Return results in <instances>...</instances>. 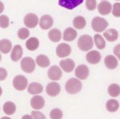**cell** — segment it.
<instances>
[{"instance_id":"6da1fadb","label":"cell","mask_w":120,"mask_h":119,"mask_svg":"<svg viewBox=\"0 0 120 119\" xmlns=\"http://www.w3.org/2000/svg\"><path fill=\"white\" fill-rule=\"evenodd\" d=\"M65 88L68 94L75 95L82 90V84L80 80L75 78H71L66 82Z\"/></svg>"},{"instance_id":"7a4b0ae2","label":"cell","mask_w":120,"mask_h":119,"mask_svg":"<svg viewBox=\"0 0 120 119\" xmlns=\"http://www.w3.org/2000/svg\"><path fill=\"white\" fill-rule=\"evenodd\" d=\"M94 43L92 37L89 35H82L79 37L78 41V46L79 49L83 51H87L93 47Z\"/></svg>"},{"instance_id":"3957f363","label":"cell","mask_w":120,"mask_h":119,"mask_svg":"<svg viewBox=\"0 0 120 119\" xmlns=\"http://www.w3.org/2000/svg\"><path fill=\"white\" fill-rule=\"evenodd\" d=\"M108 25L107 20L100 17H95L91 22L92 28L97 32H102L108 28Z\"/></svg>"},{"instance_id":"277c9868","label":"cell","mask_w":120,"mask_h":119,"mask_svg":"<svg viewBox=\"0 0 120 119\" xmlns=\"http://www.w3.org/2000/svg\"><path fill=\"white\" fill-rule=\"evenodd\" d=\"M21 66L25 72L32 73L36 68V63L31 57H25L21 61Z\"/></svg>"},{"instance_id":"5b68a950","label":"cell","mask_w":120,"mask_h":119,"mask_svg":"<svg viewBox=\"0 0 120 119\" xmlns=\"http://www.w3.org/2000/svg\"><path fill=\"white\" fill-rule=\"evenodd\" d=\"M13 86L15 89L19 91L24 90L28 86V80L22 75L16 76L13 80Z\"/></svg>"},{"instance_id":"8992f818","label":"cell","mask_w":120,"mask_h":119,"mask_svg":"<svg viewBox=\"0 0 120 119\" xmlns=\"http://www.w3.org/2000/svg\"><path fill=\"white\" fill-rule=\"evenodd\" d=\"M71 51V47L68 44L62 43L56 47V55L61 58H66L70 54Z\"/></svg>"},{"instance_id":"52a82bcc","label":"cell","mask_w":120,"mask_h":119,"mask_svg":"<svg viewBox=\"0 0 120 119\" xmlns=\"http://www.w3.org/2000/svg\"><path fill=\"white\" fill-rule=\"evenodd\" d=\"M25 26L29 28H34L38 23V18L36 14L28 13L25 16L23 20Z\"/></svg>"},{"instance_id":"ba28073f","label":"cell","mask_w":120,"mask_h":119,"mask_svg":"<svg viewBox=\"0 0 120 119\" xmlns=\"http://www.w3.org/2000/svg\"><path fill=\"white\" fill-rule=\"evenodd\" d=\"M63 76L61 69L56 65L52 66L48 69V76L49 79L53 81H58L60 80Z\"/></svg>"},{"instance_id":"9c48e42d","label":"cell","mask_w":120,"mask_h":119,"mask_svg":"<svg viewBox=\"0 0 120 119\" xmlns=\"http://www.w3.org/2000/svg\"><path fill=\"white\" fill-rule=\"evenodd\" d=\"M46 93L49 96L55 97L59 95L61 92V86L56 82H51L46 86Z\"/></svg>"},{"instance_id":"30bf717a","label":"cell","mask_w":120,"mask_h":119,"mask_svg":"<svg viewBox=\"0 0 120 119\" xmlns=\"http://www.w3.org/2000/svg\"><path fill=\"white\" fill-rule=\"evenodd\" d=\"M75 76L80 80H86L89 76V69L86 65H80L75 69Z\"/></svg>"},{"instance_id":"8fae6325","label":"cell","mask_w":120,"mask_h":119,"mask_svg":"<svg viewBox=\"0 0 120 119\" xmlns=\"http://www.w3.org/2000/svg\"><path fill=\"white\" fill-rule=\"evenodd\" d=\"M84 0H59L60 6L68 10H73L82 4Z\"/></svg>"},{"instance_id":"7c38bea8","label":"cell","mask_w":120,"mask_h":119,"mask_svg":"<svg viewBox=\"0 0 120 119\" xmlns=\"http://www.w3.org/2000/svg\"><path fill=\"white\" fill-rule=\"evenodd\" d=\"M101 54L96 50L89 51L86 55V59L87 62L92 65H95L99 63L101 61Z\"/></svg>"},{"instance_id":"4fadbf2b","label":"cell","mask_w":120,"mask_h":119,"mask_svg":"<svg viewBox=\"0 0 120 119\" xmlns=\"http://www.w3.org/2000/svg\"><path fill=\"white\" fill-rule=\"evenodd\" d=\"M53 24V18L48 14L43 15L40 20V26L42 29L47 30L51 28Z\"/></svg>"},{"instance_id":"5bb4252c","label":"cell","mask_w":120,"mask_h":119,"mask_svg":"<svg viewBox=\"0 0 120 119\" xmlns=\"http://www.w3.org/2000/svg\"><path fill=\"white\" fill-rule=\"evenodd\" d=\"M45 104V101L42 96L36 95L33 96L31 99V105L35 110H41Z\"/></svg>"},{"instance_id":"9a60e30c","label":"cell","mask_w":120,"mask_h":119,"mask_svg":"<svg viewBox=\"0 0 120 119\" xmlns=\"http://www.w3.org/2000/svg\"><path fill=\"white\" fill-rule=\"evenodd\" d=\"M60 65L66 72H71L75 68V64L71 59H66L60 61Z\"/></svg>"},{"instance_id":"2e32d148","label":"cell","mask_w":120,"mask_h":119,"mask_svg":"<svg viewBox=\"0 0 120 119\" xmlns=\"http://www.w3.org/2000/svg\"><path fill=\"white\" fill-rule=\"evenodd\" d=\"M98 11L101 15H108L111 12L112 5L108 1H103L98 5Z\"/></svg>"},{"instance_id":"e0dca14e","label":"cell","mask_w":120,"mask_h":119,"mask_svg":"<svg viewBox=\"0 0 120 119\" xmlns=\"http://www.w3.org/2000/svg\"><path fill=\"white\" fill-rule=\"evenodd\" d=\"M78 36V32L72 28L66 29L63 33V40L66 41H72L75 40Z\"/></svg>"},{"instance_id":"ac0fdd59","label":"cell","mask_w":120,"mask_h":119,"mask_svg":"<svg viewBox=\"0 0 120 119\" xmlns=\"http://www.w3.org/2000/svg\"><path fill=\"white\" fill-rule=\"evenodd\" d=\"M43 90V87L41 84L37 82L31 83L28 87V92L31 95H37L41 94Z\"/></svg>"},{"instance_id":"d6986e66","label":"cell","mask_w":120,"mask_h":119,"mask_svg":"<svg viewBox=\"0 0 120 119\" xmlns=\"http://www.w3.org/2000/svg\"><path fill=\"white\" fill-rule=\"evenodd\" d=\"M105 65L107 68L109 69H114L117 67L118 60L114 56L108 55L105 58Z\"/></svg>"},{"instance_id":"ffe728a7","label":"cell","mask_w":120,"mask_h":119,"mask_svg":"<svg viewBox=\"0 0 120 119\" xmlns=\"http://www.w3.org/2000/svg\"><path fill=\"white\" fill-rule=\"evenodd\" d=\"M23 54V50L20 45H16L13 48L11 53V59L13 62H18L21 59Z\"/></svg>"},{"instance_id":"44dd1931","label":"cell","mask_w":120,"mask_h":119,"mask_svg":"<svg viewBox=\"0 0 120 119\" xmlns=\"http://www.w3.org/2000/svg\"><path fill=\"white\" fill-rule=\"evenodd\" d=\"M103 36L108 41L113 42L118 38V32L115 29H109L103 33Z\"/></svg>"},{"instance_id":"7402d4cb","label":"cell","mask_w":120,"mask_h":119,"mask_svg":"<svg viewBox=\"0 0 120 119\" xmlns=\"http://www.w3.org/2000/svg\"><path fill=\"white\" fill-rule=\"evenodd\" d=\"M48 37H49V40L52 42H59L61 40L62 37L61 32L58 29H52L48 33Z\"/></svg>"},{"instance_id":"603a6c76","label":"cell","mask_w":120,"mask_h":119,"mask_svg":"<svg viewBox=\"0 0 120 119\" xmlns=\"http://www.w3.org/2000/svg\"><path fill=\"white\" fill-rule=\"evenodd\" d=\"M39 40L36 37H31L26 41L25 46L26 49L30 51H34L39 47Z\"/></svg>"},{"instance_id":"cb8c5ba5","label":"cell","mask_w":120,"mask_h":119,"mask_svg":"<svg viewBox=\"0 0 120 119\" xmlns=\"http://www.w3.org/2000/svg\"><path fill=\"white\" fill-rule=\"evenodd\" d=\"M12 44L11 41L8 39H3L0 41V50L2 53L7 54L10 51Z\"/></svg>"},{"instance_id":"d4e9b609","label":"cell","mask_w":120,"mask_h":119,"mask_svg":"<svg viewBox=\"0 0 120 119\" xmlns=\"http://www.w3.org/2000/svg\"><path fill=\"white\" fill-rule=\"evenodd\" d=\"M36 63L41 68H46L50 65V61L48 57L45 54H40L36 58Z\"/></svg>"},{"instance_id":"484cf974","label":"cell","mask_w":120,"mask_h":119,"mask_svg":"<svg viewBox=\"0 0 120 119\" xmlns=\"http://www.w3.org/2000/svg\"><path fill=\"white\" fill-rule=\"evenodd\" d=\"M73 26L77 29H82L85 27L86 24V20L83 17L79 16L75 17L73 21Z\"/></svg>"},{"instance_id":"4316f807","label":"cell","mask_w":120,"mask_h":119,"mask_svg":"<svg viewBox=\"0 0 120 119\" xmlns=\"http://www.w3.org/2000/svg\"><path fill=\"white\" fill-rule=\"evenodd\" d=\"M16 107L13 102L7 101L3 105V111L7 115H12L16 112Z\"/></svg>"},{"instance_id":"83f0119b","label":"cell","mask_w":120,"mask_h":119,"mask_svg":"<svg viewBox=\"0 0 120 119\" xmlns=\"http://www.w3.org/2000/svg\"><path fill=\"white\" fill-rule=\"evenodd\" d=\"M106 109L108 111L111 112H115L118 111L120 104L117 100L114 99H109L106 102Z\"/></svg>"},{"instance_id":"f1b7e54d","label":"cell","mask_w":120,"mask_h":119,"mask_svg":"<svg viewBox=\"0 0 120 119\" xmlns=\"http://www.w3.org/2000/svg\"><path fill=\"white\" fill-rule=\"evenodd\" d=\"M108 92L111 97H117L120 95V86L116 83L111 84L108 87Z\"/></svg>"},{"instance_id":"f546056e","label":"cell","mask_w":120,"mask_h":119,"mask_svg":"<svg viewBox=\"0 0 120 119\" xmlns=\"http://www.w3.org/2000/svg\"><path fill=\"white\" fill-rule=\"evenodd\" d=\"M94 42L96 46L100 50H103L106 47V41L101 35L97 34L94 35Z\"/></svg>"},{"instance_id":"4dcf8cb0","label":"cell","mask_w":120,"mask_h":119,"mask_svg":"<svg viewBox=\"0 0 120 119\" xmlns=\"http://www.w3.org/2000/svg\"><path fill=\"white\" fill-rule=\"evenodd\" d=\"M30 35V32L27 28H22L19 29L18 32V36L19 39L24 40L26 38H28Z\"/></svg>"},{"instance_id":"1f68e13d","label":"cell","mask_w":120,"mask_h":119,"mask_svg":"<svg viewBox=\"0 0 120 119\" xmlns=\"http://www.w3.org/2000/svg\"><path fill=\"white\" fill-rule=\"evenodd\" d=\"M63 112L59 108H54L50 112V117L51 119H62Z\"/></svg>"},{"instance_id":"d6a6232c","label":"cell","mask_w":120,"mask_h":119,"mask_svg":"<svg viewBox=\"0 0 120 119\" xmlns=\"http://www.w3.org/2000/svg\"><path fill=\"white\" fill-rule=\"evenodd\" d=\"M9 25V19L6 15L0 16V26L2 28H7Z\"/></svg>"},{"instance_id":"836d02e7","label":"cell","mask_w":120,"mask_h":119,"mask_svg":"<svg viewBox=\"0 0 120 119\" xmlns=\"http://www.w3.org/2000/svg\"><path fill=\"white\" fill-rule=\"evenodd\" d=\"M86 8L90 11H93L96 9L97 6V1L96 0H86L85 2Z\"/></svg>"},{"instance_id":"e575fe53","label":"cell","mask_w":120,"mask_h":119,"mask_svg":"<svg viewBox=\"0 0 120 119\" xmlns=\"http://www.w3.org/2000/svg\"><path fill=\"white\" fill-rule=\"evenodd\" d=\"M112 14L116 18L120 17V3H116L113 4Z\"/></svg>"},{"instance_id":"d590c367","label":"cell","mask_w":120,"mask_h":119,"mask_svg":"<svg viewBox=\"0 0 120 119\" xmlns=\"http://www.w3.org/2000/svg\"><path fill=\"white\" fill-rule=\"evenodd\" d=\"M31 115L34 119H46V116L42 112L37 111H32Z\"/></svg>"},{"instance_id":"8d00e7d4","label":"cell","mask_w":120,"mask_h":119,"mask_svg":"<svg viewBox=\"0 0 120 119\" xmlns=\"http://www.w3.org/2000/svg\"><path fill=\"white\" fill-rule=\"evenodd\" d=\"M0 80L3 81L7 78V72L6 69L3 68H0Z\"/></svg>"},{"instance_id":"74e56055","label":"cell","mask_w":120,"mask_h":119,"mask_svg":"<svg viewBox=\"0 0 120 119\" xmlns=\"http://www.w3.org/2000/svg\"><path fill=\"white\" fill-rule=\"evenodd\" d=\"M113 53L120 60V44H118L113 49Z\"/></svg>"},{"instance_id":"f35d334b","label":"cell","mask_w":120,"mask_h":119,"mask_svg":"<svg viewBox=\"0 0 120 119\" xmlns=\"http://www.w3.org/2000/svg\"><path fill=\"white\" fill-rule=\"evenodd\" d=\"M22 119H33V117H32V115H28V114H26V115H23L22 117Z\"/></svg>"},{"instance_id":"ab89813d","label":"cell","mask_w":120,"mask_h":119,"mask_svg":"<svg viewBox=\"0 0 120 119\" xmlns=\"http://www.w3.org/2000/svg\"><path fill=\"white\" fill-rule=\"evenodd\" d=\"M1 119H11V118L8 117H3Z\"/></svg>"},{"instance_id":"60d3db41","label":"cell","mask_w":120,"mask_h":119,"mask_svg":"<svg viewBox=\"0 0 120 119\" xmlns=\"http://www.w3.org/2000/svg\"><path fill=\"white\" fill-rule=\"evenodd\" d=\"M116 1H120V0H116Z\"/></svg>"}]
</instances>
